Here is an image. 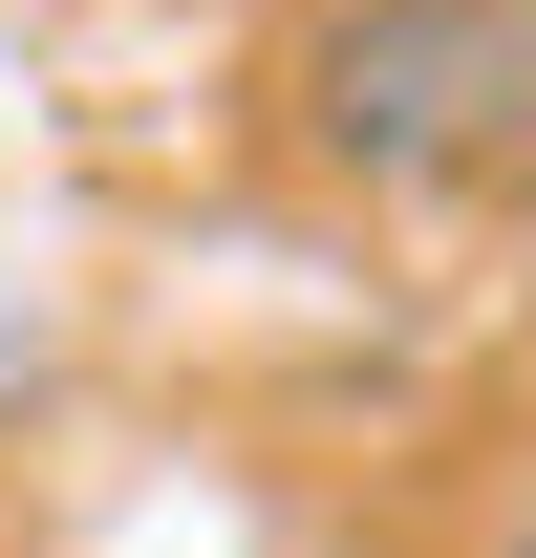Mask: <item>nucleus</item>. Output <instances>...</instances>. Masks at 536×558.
I'll return each instance as SVG.
<instances>
[{
	"mask_svg": "<svg viewBox=\"0 0 536 558\" xmlns=\"http://www.w3.org/2000/svg\"><path fill=\"white\" fill-rule=\"evenodd\" d=\"M494 558H536V537H494Z\"/></svg>",
	"mask_w": 536,
	"mask_h": 558,
	"instance_id": "2",
	"label": "nucleus"
},
{
	"mask_svg": "<svg viewBox=\"0 0 536 558\" xmlns=\"http://www.w3.org/2000/svg\"><path fill=\"white\" fill-rule=\"evenodd\" d=\"M301 150L343 194H494L536 150V0H322Z\"/></svg>",
	"mask_w": 536,
	"mask_h": 558,
	"instance_id": "1",
	"label": "nucleus"
}]
</instances>
